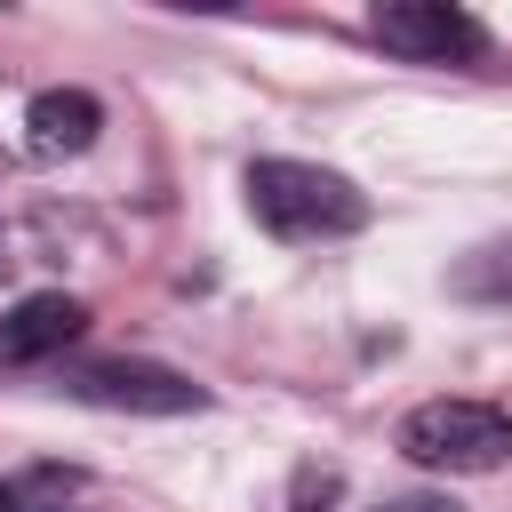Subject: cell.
Listing matches in <instances>:
<instances>
[{
  "label": "cell",
  "mask_w": 512,
  "mask_h": 512,
  "mask_svg": "<svg viewBox=\"0 0 512 512\" xmlns=\"http://www.w3.org/2000/svg\"><path fill=\"white\" fill-rule=\"evenodd\" d=\"M248 216L280 240H344L368 224V192L320 160H248Z\"/></svg>",
  "instance_id": "6da1fadb"
},
{
  "label": "cell",
  "mask_w": 512,
  "mask_h": 512,
  "mask_svg": "<svg viewBox=\"0 0 512 512\" xmlns=\"http://www.w3.org/2000/svg\"><path fill=\"white\" fill-rule=\"evenodd\" d=\"M400 456L416 472H496L512 464V416L488 400H416L400 416Z\"/></svg>",
  "instance_id": "7a4b0ae2"
},
{
  "label": "cell",
  "mask_w": 512,
  "mask_h": 512,
  "mask_svg": "<svg viewBox=\"0 0 512 512\" xmlns=\"http://www.w3.org/2000/svg\"><path fill=\"white\" fill-rule=\"evenodd\" d=\"M64 392L88 408H120V416H200L208 408V392L160 360H88L64 376Z\"/></svg>",
  "instance_id": "3957f363"
},
{
  "label": "cell",
  "mask_w": 512,
  "mask_h": 512,
  "mask_svg": "<svg viewBox=\"0 0 512 512\" xmlns=\"http://www.w3.org/2000/svg\"><path fill=\"white\" fill-rule=\"evenodd\" d=\"M368 32H376V48H392L408 64H464L488 48V32L448 0H384V8H368Z\"/></svg>",
  "instance_id": "277c9868"
},
{
  "label": "cell",
  "mask_w": 512,
  "mask_h": 512,
  "mask_svg": "<svg viewBox=\"0 0 512 512\" xmlns=\"http://www.w3.org/2000/svg\"><path fill=\"white\" fill-rule=\"evenodd\" d=\"M88 328V304L64 296V288H40V296H16L0 312V368H32V360H56L72 336Z\"/></svg>",
  "instance_id": "5b68a950"
},
{
  "label": "cell",
  "mask_w": 512,
  "mask_h": 512,
  "mask_svg": "<svg viewBox=\"0 0 512 512\" xmlns=\"http://www.w3.org/2000/svg\"><path fill=\"white\" fill-rule=\"evenodd\" d=\"M96 128H104V104H96L88 88H40V96H32V112H24V136H32V152H40V160L88 152V144H96Z\"/></svg>",
  "instance_id": "8992f818"
},
{
  "label": "cell",
  "mask_w": 512,
  "mask_h": 512,
  "mask_svg": "<svg viewBox=\"0 0 512 512\" xmlns=\"http://www.w3.org/2000/svg\"><path fill=\"white\" fill-rule=\"evenodd\" d=\"M456 296H512V240L464 256V264H456Z\"/></svg>",
  "instance_id": "52a82bcc"
},
{
  "label": "cell",
  "mask_w": 512,
  "mask_h": 512,
  "mask_svg": "<svg viewBox=\"0 0 512 512\" xmlns=\"http://www.w3.org/2000/svg\"><path fill=\"white\" fill-rule=\"evenodd\" d=\"M336 496V472H304L296 480V512H312V504H328Z\"/></svg>",
  "instance_id": "ba28073f"
},
{
  "label": "cell",
  "mask_w": 512,
  "mask_h": 512,
  "mask_svg": "<svg viewBox=\"0 0 512 512\" xmlns=\"http://www.w3.org/2000/svg\"><path fill=\"white\" fill-rule=\"evenodd\" d=\"M384 512H456V504H432V496H408V504H384Z\"/></svg>",
  "instance_id": "9c48e42d"
},
{
  "label": "cell",
  "mask_w": 512,
  "mask_h": 512,
  "mask_svg": "<svg viewBox=\"0 0 512 512\" xmlns=\"http://www.w3.org/2000/svg\"><path fill=\"white\" fill-rule=\"evenodd\" d=\"M0 512H8V488H0Z\"/></svg>",
  "instance_id": "30bf717a"
}]
</instances>
